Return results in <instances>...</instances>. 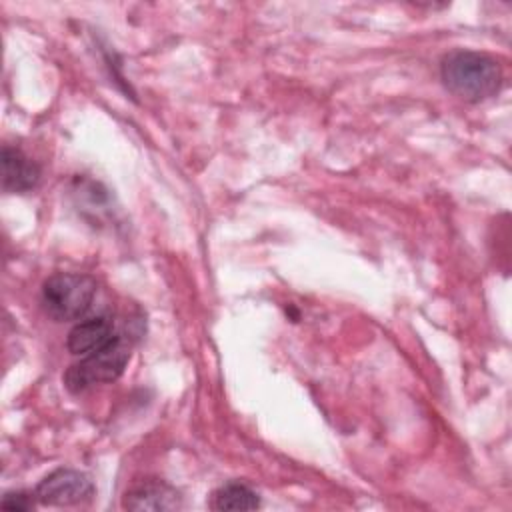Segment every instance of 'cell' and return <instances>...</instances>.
<instances>
[{
    "mask_svg": "<svg viewBox=\"0 0 512 512\" xmlns=\"http://www.w3.org/2000/svg\"><path fill=\"white\" fill-rule=\"evenodd\" d=\"M440 76L448 92L466 100L480 102L498 94L502 86L500 64L474 50H454L442 58Z\"/></svg>",
    "mask_w": 512,
    "mask_h": 512,
    "instance_id": "6da1fadb",
    "label": "cell"
},
{
    "mask_svg": "<svg viewBox=\"0 0 512 512\" xmlns=\"http://www.w3.org/2000/svg\"><path fill=\"white\" fill-rule=\"evenodd\" d=\"M130 360V344L126 336L116 334L106 346L86 354L80 362L72 364L64 374V384L70 392L80 394L96 384L114 382L124 372Z\"/></svg>",
    "mask_w": 512,
    "mask_h": 512,
    "instance_id": "7a4b0ae2",
    "label": "cell"
},
{
    "mask_svg": "<svg viewBox=\"0 0 512 512\" xmlns=\"http://www.w3.org/2000/svg\"><path fill=\"white\" fill-rule=\"evenodd\" d=\"M96 280L88 274L58 272L42 286L44 312L56 322H70L84 316L94 300Z\"/></svg>",
    "mask_w": 512,
    "mask_h": 512,
    "instance_id": "3957f363",
    "label": "cell"
},
{
    "mask_svg": "<svg viewBox=\"0 0 512 512\" xmlns=\"http://www.w3.org/2000/svg\"><path fill=\"white\" fill-rule=\"evenodd\" d=\"M34 496L44 506H76L94 498V484L88 474L72 468L50 472L34 490Z\"/></svg>",
    "mask_w": 512,
    "mask_h": 512,
    "instance_id": "277c9868",
    "label": "cell"
},
{
    "mask_svg": "<svg viewBox=\"0 0 512 512\" xmlns=\"http://www.w3.org/2000/svg\"><path fill=\"white\" fill-rule=\"evenodd\" d=\"M122 508L142 510H178L182 508L180 492L164 480L148 478L130 486L122 498Z\"/></svg>",
    "mask_w": 512,
    "mask_h": 512,
    "instance_id": "5b68a950",
    "label": "cell"
},
{
    "mask_svg": "<svg viewBox=\"0 0 512 512\" xmlns=\"http://www.w3.org/2000/svg\"><path fill=\"white\" fill-rule=\"evenodd\" d=\"M40 180V168L22 150L2 148V186L6 192H28Z\"/></svg>",
    "mask_w": 512,
    "mask_h": 512,
    "instance_id": "8992f818",
    "label": "cell"
},
{
    "mask_svg": "<svg viewBox=\"0 0 512 512\" xmlns=\"http://www.w3.org/2000/svg\"><path fill=\"white\" fill-rule=\"evenodd\" d=\"M114 336H116L114 322L108 316H94V318L78 322L68 332L66 346L74 356H86V354L106 346Z\"/></svg>",
    "mask_w": 512,
    "mask_h": 512,
    "instance_id": "52a82bcc",
    "label": "cell"
},
{
    "mask_svg": "<svg viewBox=\"0 0 512 512\" xmlns=\"http://www.w3.org/2000/svg\"><path fill=\"white\" fill-rule=\"evenodd\" d=\"M260 506L258 494L242 484V482H228L216 488L210 496L212 510H256Z\"/></svg>",
    "mask_w": 512,
    "mask_h": 512,
    "instance_id": "ba28073f",
    "label": "cell"
},
{
    "mask_svg": "<svg viewBox=\"0 0 512 512\" xmlns=\"http://www.w3.org/2000/svg\"><path fill=\"white\" fill-rule=\"evenodd\" d=\"M34 500L36 496L32 492H24V490H18V492H6L0 506L4 510H32L34 508Z\"/></svg>",
    "mask_w": 512,
    "mask_h": 512,
    "instance_id": "9c48e42d",
    "label": "cell"
}]
</instances>
